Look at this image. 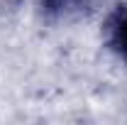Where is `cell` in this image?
<instances>
[{
    "label": "cell",
    "mask_w": 127,
    "mask_h": 125,
    "mask_svg": "<svg viewBox=\"0 0 127 125\" xmlns=\"http://www.w3.org/2000/svg\"><path fill=\"white\" fill-rule=\"evenodd\" d=\"M105 42L108 47L127 62V2L115 7V12L105 22Z\"/></svg>",
    "instance_id": "obj_1"
},
{
    "label": "cell",
    "mask_w": 127,
    "mask_h": 125,
    "mask_svg": "<svg viewBox=\"0 0 127 125\" xmlns=\"http://www.w3.org/2000/svg\"><path fill=\"white\" fill-rule=\"evenodd\" d=\"M91 0H42V7L49 17H71L86 10Z\"/></svg>",
    "instance_id": "obj_2"
}]
</instances>
